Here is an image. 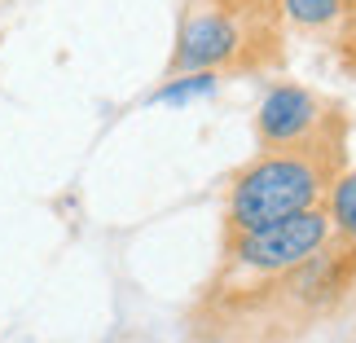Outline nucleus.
Segmentation results:
<instances>
[{"instance_id": "1", "label": "nucleus", "mask_w": 356, "mask_h": 343, "mask_svg": "<svg viewBox=\"0 0 356 343\" xmlns=\"http://www.w3.org/2000/svg\"><path fill=\"white\" fill-rule=\"evenodd\" d=\"M352 286L356 255L339 251L334 242L277 278H207L189 312V343H304Z\"/></svg>"}, {"instance_id": "2", "label": "nucleus", "mask_w": 356, "mask_h": 343, "mask_svg": "<svg viewBox=\"0 0 356 343\" xmlns=\"http://www.w3.org/2000/svg\"><path fill=\"white\" fill-rule=\"evenodd\" d=\"M348 172V132L317 136L286 150H259L225 185L220 238H238L295 212L325 207L330 185Z\"/></svg>"}, {"instance_id": "3", "label": "nucleus", "mask_w": 356, "mask_h": 343, "mask_svg": "<svg viewBox=\"0 0 356 343\" xmlns=\"http://www.w3.org/2000/svg\"><path fill=\"white\" fill-rule=\"evenodd\" d=\"M277 71V58L268 49H259L251 31L229 13L220 0H185L181 22H176V49L168 62V75H189V71H234V75H251V71Z\"/></svg>"}, {"instance_id": "4", "label": "nucleus", "mask_w": 356, "mask_h": 343, "mask_svg": "<svg viewBox=\"0 0 356 343\" xmlns=\"http://www.w3.org/2000/svg\"><path fill=\"white\" fill-rule=\"evenodd\" d=\"M325 242H330V216H325V207H308L286 216V221L238 233V238H220V260H216L211 278L216 282L277 278V273L308 264Z\"/></svg>"}, {"instance_id": "5", "label": "nucleus", "mask_w": 356, "mask_h": 343, "mask_svg": "<svg viewBox=\"0 0 356 343\" xmlns=\"http://www.w3.org/2000/svg\"><path fill=\"white\" fill-rule=\"evenodd\" d=\"M348 132V106L325 97V93L299 84V79H277L268 84L264 102L255 111V141L259 150H286L304 145L317 136Z\"/></svg>"}, {"instance_id": "6", "label": "nucleus", "mask_w": 356, "mask_h": 343, "mask_svg": "<svg viewBox=\"0 0 356 343\" xmlns=\"http://www.w3.org/2000/svg\"><path fill=\"white\" fill-rule=\"evenodd\" d=\"M343 13H348L343 0H282V22L312 40H330Z\"/></svg>"}, {"instance_id": "7", "label": "nucleus", "mask_w": 356, "mask_h": 343, "mask_svg": "<svg viewBox=\"0 0 356 343\" xmlns=\"http://www.w3.org/2000/svg\"><path fill=\"white\" fill-rule=\"evenodd\" d=\"M325 216H330V242L339 246V251L356 255V168H348V172L330 185Z\"/></svg>"}, {"instance_id": "8", "label": "nucleus", "mask_w": 356, "mask_h": 343, "mask_svg": "<svg viewBox=\"0 0 356 343\" xmlns=\"http://www.w3.org/2000/svg\"><path fill=\"white\" fill-rule=\"evenodd\" d=\"M216 84H220V75L216 71H189V75H168V84H163L149 102H168V106H185L194 97H207V93H216Z\"/></svg>"}, {"instance_id": "9", "label": "nucleus", "mask_w": 356, "mask_h": 343, "mask_svg": "<svg viewBox=\"0 0 356 343\" xmlns=\"http://www.w3.org/2000/svg\"><path fill=\"white\" fill-rule=\"evenodd\" d=\"M330 49H334V62H339V71H343L348 79H356V5H348L343 22L334 26V35H330Z\"/></svg>"}, {"instance_id": "10", "label": "nucleus", "mask_w": 356, "mask_h": 343, "mask_svg": "<svg viewBox=\"0 0 356 343\" xmlns=\"http://www.w3.org/2000/svg\"><path fill=\"white\" fill-rule=\"evenodd\" d=\"M343 5H356V0H343Z\"/></svg>"}, {"instance_id": "11", "label": "nucleus", "mask_w": 356, "mask_h": 343, "mask_svg": "<svg viewBox=\"0 0 356 343\" xmlns=\"http://www.w3.org/2000/svg\"><path fill=\"white\" fill-rule=\"evenodd\" d=\"M352 343H356V339H352Z\"/></svg>"}]
</instances>
